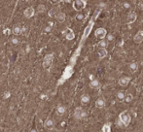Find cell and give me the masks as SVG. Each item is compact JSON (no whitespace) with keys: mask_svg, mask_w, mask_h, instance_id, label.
Masks as SVG:
<instances>
[{"mask_svg":"<svg viewBox=\"0 0 143 132\" xmlns=\"http://www.w3.org/2000/svg\"><path fill=\"white\" fill-rule=\"evenodd\" d=\"M119 120L123 122L124 126L127 127V126H129V124H130V122H131V116L127 115L126 113H122L119 117Z\"/></svg>","mask_w":143,"mask_h":132,"instance_id":"cell-1","label":"cell"},{"mask_svg":"<svg viewBox=\"0 0 143 132\" xmlns=\"http://www.w3.org/2000/svg\"><path fill=\"white\" fill-rule=\"evenodd\" d=\"M86 6V1L84 0H76L73 2V8L76 10V11H81L83 10Z\"/></svg>","mask_w":143,"mask_h":132,"instance_id":"cell-2","label":"cell"},{"mask_svg":"<svg viewBox=\"0 0 143 132\" xmlns=\"http://www.w3.org/2000/svg\"><path fill=\"white\" fill-rule=\"evenodd\" d=\"M53 58H54V55L51 53V54H47L45 58H44V62H43V66L45 68H49L51 66V64L53 62Z\"/></svg>","mask_w":143,"mask_h":132,"instance_id":"cell-3","label":"cell"},{"mask_svg":"<svg viewBox=\"0 0 143 132\" xmlns=\"http://www.w3.org/2000/svg\"><path fill=\"white\" fill-rule=\"evenodd\" d=\"M94 24H95V22H94V21H91V22H90L89 25L85 28V31H84V34H83V39H82V40H85V39L90 35L91 31H92V29H93Z\"/></svg>","mask_w":143,"mask_h":132,"instance_id":"cell-4","label":"cell"},{"mask_svg":"<svg viewBox=\"0 0 143 132\" xmlns=\"http://www.w3.org/2000/svg\"><path fill=\"white\" fill-rule=\"evenodd\" d=\"M95 35L97 37V38H99V39L103 40V39L106 37V30H105L104 28H102V27L97 28L96 30H95Z\"/></svg>","mask_w":143,"mask_h":132,"instance_id":"cell-5","label":"cell"},{"mask_svg":"<svg viewBox=\"0 0 143 132\" xmlns=\"http://www.w3.org/2000/svg\"><path fill=\"white\" fill-rule=\"evenodd\" d=\"M62 33H63V35H64V36L66 37V39H67V40H72V39H74V37H75L74 32H73V31H72L70 28L65 29V30H64Z\"/></svg>","mask_w":143,"mask_h":132,"instance_id":"cell-6","label":"cell"},{"mask_svg":"<svg viewBox=\"0 0 143 132\" xmlns=\"http://www.w3.org/2000/svg\"><path fill=\"white\" fill-rule=\"evenodd\" d=\"M133 41H134V43H136V44H140L141 42L143 41V31L142 30H140V31H138L135 36H134V38H133Z\"/></svg>","mask_w":143,"mask_h":132,"instance_id":"cell-7","label":"cell"},{"mask_svg":"<svg viewBox=\"0 0 143 132\" xmlns=\"http://www.w3.org/2000/svg\"><path fill=\"white\" fill-rule=\"evenodd\" d=\"M34 9L32 8V7H28L27 9H25V11H24V17H27V18H29V17H32L34 16Z\"/></svg>","mask_w":143,"mask_h":132,"instance_id":"cell-8","label":"cell"},{"mask_svg":"<svg viewBox=\"0 0 143 132\" xmlns=\"http://www.w3.org/2000/svg\"><path fill=\"white\" fill-rule=\"evenodd\" d=\"M131 79L129 77H122L121 79H119V85L121 86H127L129 85Z\"/></svg>","mask_w":143,"mask_h":132,"instance_id":"cell-9","label":"cell"},{"mask_svg":"<svg viewBox=\"0 0 143 132\" xmlns=\"http://www.w3.org/2000/svg\"><path fill=\"white\" fill-rule=\"evenodd\" d=\"M82 112H83V110L80 107H77L74 111V118L76 120H82Z\"/></svg>","mask_w":143,"mask_h":132,"instance_id":"cell-10","label":"cell"},{"mask_svg":"<svg viewBox=\"0 0 143 132\" xmlns=\"http://www.w3.org/2000/svg\"><path fill=\"white\" fill-rule=\"evenodd\" d=\"M136 14L134 13V12H132V13H130L129 14V16H128V23H134L135 21H136Z\"/></svg>","mask_w":143,"mask_h":132,"instance_id":"cell-11","label":"cell"},{"mask_svg":"<svg viewBox=\"0 0 143 132\" xmlns=\"http://www.w3.org/2000/svg\"><path fill=\"white\" fill-rule=\"evenodd\" d=\"M44 127L46 128V129H51V128H53L54 127V121L53 120H46V121H44Z\"/></svg>","mask_w":143,"mask_h":132,"instance_id":"cell-12","label":"cell"},{"mask_svg":"<svg viewBox=\"0 0 143 132\" xmlns=\"http://www.w3.org/2000/svg\"><path fill=\"white\" fill-rule=\"evenodd\" d=\"M104 106H105V101H104V99L98 98V99L95 101V107H96V108H103Z\"/></svg>","mask_w":143,"mask_h":132,"instance_id":"cell-13","label":"cell"},{"mask_svg":"<svg viewBox=\"0 0 143 132\" xmlns=\"http://www.w3.org/2000/svg\"><path fill=\"white\" fill-rule=\"evenodd\" d=\"M56 17H57V20H58L59 23H63V22L65 21V14L60 12V13H59V14L56 16Z\"/></svg>","mask_w":143,"mask_h":132,"instance_id":"cell-14","label":"cell"},{"mask_svg":"<svg viewBox=\"0 0 143 132\" xmlns=\"http://www.w3.org/2000/svg\"><path fill=\"white\" fill-rule=\"evenodd\" d=\"M65 111H66V108L63 105H60V106H58V108H57V112H58V114L60 116L63 115V114L65 113Z\"/></svg>","mask_w":143,"mask_h":132,"instance_id":"cell-15","label":"cell"},{"mask_svg":"<svg viewBox=\"0 0 143 132\" xmlns=\"http://www.w3.org/2000/svg\"><path fill=\"white\" fill-rule=\"evenodd\" d=\"M98 54H99V58L102 59L103 58H105L107 55V51L106 49H99L98 50Z\"/></svg>","mask_w":143,"mask_h":132,"instance_id":"cell-16","label":"cell"},{"mask_svg":"<svg viewBox=\"0 0 143 132\" xmlns=\"http://www.w3.org/2000/svg\"><path fill=\"white\" fill-rule=\"evenodd\" d=\"M90 102V96L88 94H83L81 96V103L82 104H87Z\"/></svg>","mask_w":143,"mask_h":132,"instance_id":"cell-17","label":"cell"},{"mask_svg":"<svg viewBox=\"0 0 143 132\" xmlns=\"http://www.w3.org/2000/svg\"><path fill=\"white\" fill-rule=\"evenodd\" d=\"M90 86H91L92 88H96V87H98V86H99V82H98V80L91 81V83H90Z\"/></svg>","mask_w":143,"mask_h":132,"instance_id":"cell-18","label":"cell"},{"mask_svg":"<svg viewBox=\"0 0 143 132\" xmlns=\"http://www.w3.org/2000/svg\"><path fill=\"white\" fill-rule=\"evenodd\" d=\"M107 42L104 40H100L99 42H98V46L100 47V49H106V47H107Z\"/></svg>","mask_w":143,"mask_h":132,"instance_id":"cell-19","label":"cell"},{"mask_svg":"<svg viewBox=\"0 0 143 132\" xmlns=\"http://www.w3.org/2000/svg\"><path fill=\"white\" fill-rule=\"evenodd\" d=\"M110 123H106V124H104L103 127H102V132H110L111 131V129H110Z\"/></svg>","mask_w":143,"mask_h":132,"instance_id":"cell-20","label":"cell"},{"mask_svg":"<svg viewBox=\"0 0 143 132\" xmlns=\"http://www.w3.org/2000/svg\"><path fill=\"white\" fill-rule=\"evenodd\" d=\"M21 32H22V28L20 26H16V27H14V29H13V33L15 35H19Z\"/></svg>","mask_w":143,"mask_h":132,"instance_id":"cell-21","label":"cell"},{"mask_svg":"<svg viewBox=\"0 0 143 132\" xmlns=\"http://www.w3.org/2000/svg\"><path fill=\"white\" fill-rule=\"evenodd\" d=\"M137 67H138V66H137V64L135 63V62H132V63L130 64V69H131L132 72H135L137 70Z\"/></svg>","mask_w":143,"mask_h":132,"instance_id":"cell-22","label":"cell"},{"mask_svg":"<svg viewBox=\"0 0 143 132\" xmlns=\"http://www.w3.org/2000/svg\"><path fill=\"white\" fill-rule=\"evenodd\" d=\"M132 98H133V97H132V94L129 93L127 96H125V99H124V100H125L127 103H130L131 100H132Z\"/></svg>","mask_w":143,"mask_h":132,"instance_id":"cell-23","label":"cell"},{"mask_svg":"<svg viewBox=\"0 0 143 132\" xmlns=\"http://www.w3.org/2000/svg\"><path fill=\"white\" fill-rule=\"evenodd\" d=\"M44 11H45L44 5H38V7H37V13L38 14H41V13H44Z\"/></svg>","mask_w":143,"mask_h":132,"instance_id":"cell-24","label":"cell"},{"mask_svg":"<svg viewBox=\"0 0 143 132\" xmlns=\"http://www.w3.org/2000/svg\"><path fill=\"white\" fill-rule=\"evenodd\" d=\"M117 98H118L119 100H124V99H125V94H124V92H118V93H117Z\"/></svg>","mask_w":143,"mask_h":132,"instance_id":"cell-25","label":"cell"},{"mask_svg":"<svg viewBox=\"0 0 143 132\" xmlns=\"http://www.w3.org/2000/svg\"><path fill=\"white\" fill-rule=\"evenodd\" d=\"M76 20H77V21H83V20H84V15H83V14H81V13H79L77 16H76Z\"/></svg>","mask_w":143,"mask_h":132,"instance_id":"cell-26","label":"cell"},{"mask_svg":"<svg viewBox=\"0 0 143 132\" xmlns=\"http://www.w3.org/2000/svg\"><path fill=\"white\" fill-rule=\"evenodd\" d=\"M99 14H100V10H96V11L95 12V16H94V18L92 20V21H94L95 22V20L97 17V16H99Z\"/></svg>","mask_w":143,"mask_h":132,"instance_id":"cell-27","label":"cell"},{"mask_svg":"<svg viewBox=\"0 0 143 132\" xmlns=\"http://www.w3.org/2000/svg\"><path fill=\"white\" fill-rule=\"evenodd\" d=\"M10 96H11V92L6 91L5 93H4V96H3V97H4V99H8V98L10 97Z\"/></svg>","mask_w":143,"mask_h":132,"instance_id":"cell-28","label":"cell"},{"mask_svg":"<svg viewBox=\"0 0 143 132\" xmlns=\"http://www.w3.org/2000/svg\"><path fill=\"white\" fill-rule=\"evenodd\" d=\"M12 44H14V45H17V44H19V39H18V38H16V37L12 38Z\"/></svg>","mask_w":143,"mask_h":132,"instance_id":"cell-29","label":"cell"},{"mask_svg":"<svg viewBox=\"0 0 143 132\" xmlns=\"http://www.w3.org/2000/svg\"><path fill=\"white\" fill-rule=\"evenodd\" d=\"M107 40L108 41H113L114 40V36L112 34H108L107 35Z\"/></svg>","mask_w":143,"mask_h":132,"instance_id":"cell-30","label":"cell"},{"mask_svg":"<svg viewBox=\"0 0 143 132\" xmlns=\"http://www.w3.org/2000/svg\"><path fill=\"white\" fill-rule=\"evenodd\" d=\"M98 6H99L100 8H104V7H106V3H105V2H100V3L98 4Z\"/></svg>","mask_w":143,"mask_h":132,"instance_id":"cell-31","label":"cell"},{"mask_svg":"<svg viewBox=\"0 0 143 132\" xmlns=\"http://www.w3.org/2000/svg\"><path fill=\"white\" fill-rule=\"evenodd\" d=\"M124 7H125L126 9H129V8L131 7V4L128 3V2H125V3H124Z\"/></svg>","mask_w":143,"mask_h":132,"instance_id":"cell-32","label":"cell"},{"mask_svg":"<svg viewBox=\"0 0 143 132\" xmlns=\"http://www.w3.org/2000/svg\"><path fill=\"white\" fill-rule=\"evenodd\" d=\"M86 117H87V112L83 110V112H82V119H85Z\"/></svg>","mask_w":143,"mask_h":132,"instance_id":"cell-33","label":"cell"},{"mask_svg":"<svg viewBox=\"0 0 143 132\" xmlns=\"http://www.w3.org/2000/svg\"><path fill=\"white\" fill-rule=\"evenodd\" d=\"M117 124H118V125H119V126H124V124H123V122H122V121H120V120H118V121H117Z\"/></svg>","mask_w":143,"mask_h":132,"instance_id":"cell-34","label":"cell"},{"mask_svg":"<svg viewBox=\"0 0 143 132\" xmlns=\"http://www.w3.org/2000/svg\"><path fill=\"white\" fill-rule=\"evenodd\" d=\"M139 9H140V10H143V3H139Z\"/></svg>","mask_w":143,"mask_h":132,"instance_id":"cell-35","label":"cell"},{"mask_svg":"<svg viewBox=\"0 0 143 132\" xmlns=\"http://www.w3.org/2000/svg\"><path fill=\"white\" fill-rule=\"evenodd\" d=\"M90 79L93 81V80H94V76H93V75H90Z\"/></svg>","mask_w":143,"mask_h":132,"instance_id":"cell-36","label":"cell"},{"mask_svg":"<svg viewBox=\"0 0 143 132\" xmlns=\"http://www.w3.org/2000/svg\"><path fill=\"white\" fill-rule=\"evenodd\" d=\"M50 30H51V27H46V31H50Z\"/></svg>","mask_w":143,"mask_h":132,"instance_id":"cell-37","label":"cell"},{"mask_svg":"<svg viewBox=\"0 0 143 132\" xmlns=\"http://www.w3.org/2000/svg\"><path fill=\"white\" fill-rule=\"evenodd\" d=\"M30 132H37V131H36V129H31Z\"/></svg>","mask_w":143,"mask_h":132,"instance_id":"cell-38","label":"cell"}]
</instances>
